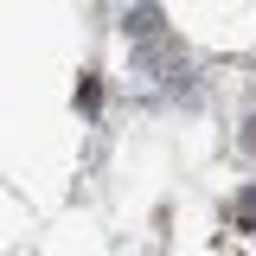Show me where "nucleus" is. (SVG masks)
I'll return each instance as SVG.
<instances>
[{
	"label": "nucleus",
	"mask_w": 256,
	"mask_h": 256,
	"mask_svg": "<svg viewBox=\"0 0 256 256\" xmlns=\"http://www.w3.org/2000/svg\"><path fill=\"white\" fill-rule=\"evenodd\" d=\"M244 148H250V154H256V122H250V134H244Z\"/></svg>",
	"instance_id": "nucleus-2"
},
{
	"label": "nucleus",
	"mask_w": 256,
	"mask_h": 256,
	"mask_svg": "<svg viewBox=\"0 0 256 256\" xmlns=\"http://www.w3.org/2000/svg\"><path fill=\"white\" fill-rule=\"evenodd\" d=\"M237 218H244V224H256V186L244 192V198H237Z\"/></svg>",
	"instance_id": "nucleus-1"
}]
</instances>
